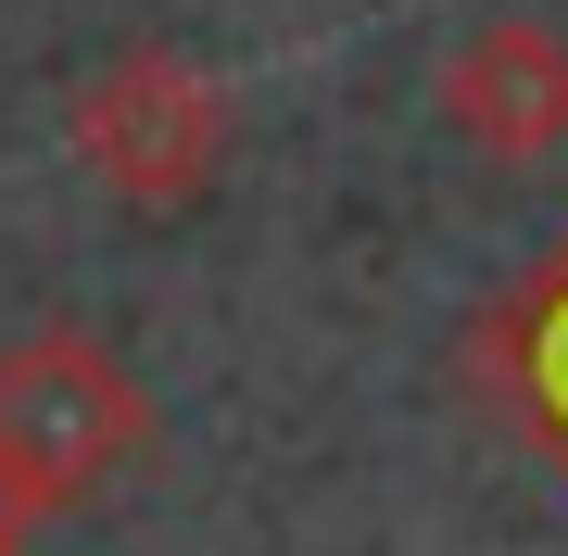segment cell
Listing matches in <instances>:
<instances>
[{
  "instance_id": "6da1fadb",
  "label": "cell",
  "mask_w": 568,
  "mask_h": 556,
  "mask_svg": "<svg viewBox=\"0 0 568 556\" xmlns=\"http://www.w3.org/2000/svg\"><path fill=\"white\" fill-rule=\"evenodd\" d=\"M140 443H152V392L126 380L114 342H89V330L0 342V481H13L39 518L89 506Z\"/></svg>"
},
{
  "instance_id": "7a4b0ae2",
  "label": "cell",
  "mask_w": 568,
  "mask_h": 556,
  "mask_svg": "<svg viewBox=\"0 0 568 556\" xmlns=\"http://www.w3.org/2000/svg\"><path fill=\"white\" fill-rule=\"evenodd\" d=\"M63 140H77V165L102 178L126 215H190L215 190V165H227V89L178 39H140V51H102L77 77Z\"/></svg>"
},
{
  "instance_id": "3957f363",
  "label": "cell",
  "mask_w": 568,
  "mask_h": 556,
  "mask_svg": "<svg viewBox=\"0 0 568 556\" xmlns=\"http://www.w3.org/2000/svg\"><path fill=\"white\" fill-rule=\"evenodd\" d=\"M443 127L493 165H544L568 152V26L544 13H493L480 39L443 51Z\"/></svg>"
},
{
  "instance_id": "277c9868",
  "label": "cell",
  "mask_w": 568,
  "mask_h": 556,
  "mask_svg": "<svg viewBox=\"0 0 568 556\" xmlns=\"http://www.w3.org/2000/svg\"><path fill=\"white\" fill-rule=\"evenodd\" d=\"M467 380H480L493 405H506L518 431L568 468V253H556V266H530L506 304L467 330Z\"/></svg>"
},
{
  "instance_id": "5b68a950",
  "label": "cell",
  "mask_w": 568,
  "mask_h": 556,
  "mask_svg": "<svg viewBox=\"0 0 568 556\" xmlns=\"http://www.w3.org/2000/svg\"><path fill=\"white\" fill-rule=\"evenodd\" d=\"M26 518H39V506H26L13 481H0V556H13V532H26Z\"/></svg>"
}]
</instances>
